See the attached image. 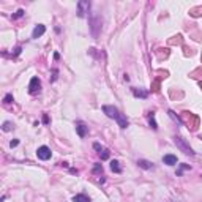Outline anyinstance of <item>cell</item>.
Masks as SVG:
<instances>
[{
	"label": "cell",
	"instance_id": "7a4b0ae2",
	"mask_svg": "<svg viewBox=\"0 0 202 202\" xmlns=\"http://www.w3.org/2000/svg\"><path fill=\"white\" fill-rule=\"evenodd\" d=\"M174 142H175V145H177V147H178L180 150H182L183 153H186V155H191V156H194V155H196V152H194V150L190 147V144H188L183 137L175 136V137H174Z\"/></svg>",
	"mask_w": 202,
	"mask_h": 202
},
{
	"label": "cell",
	"instance_id": "3957f363",
	"mask_svg": "<svg viewBox=\"0 0 202 202\" xmlns=\"http://www.w3.org/2000/svg\"><path fill=\"white\" fill-rule=\"evenodd\" d=\"M90 30H92L93 38H98L100 30H101V18L98 14H93L90 18Z\"/></svg>",
	"mask_w": 202,
	"mask_h": 202
},
{
	"label": "cell",
	"instance_id": "277c9868",
	"mask_svg": "<svg viewBox=\"0 0 202 202\" xmlns=\"http://www.w3.org/2000/svg\"><path fill=\"white\" fill-rule=\"evenodd\" d=\"M90 6H92V3L88 0H81V2H78V16L85 18L90 11Z\"/></svg>",
	"mask_w": 202,
	"mask_h": 202
},
{
	"label": "cell",
	"instance_id": "6da1fadb",
	"mask_svg": "<svg viewBox=\"0 0 202 202\" xmlns=\"http://www.w3.org/2000/svg\"><path fill=\"white\" fill-rule=\"evenodd\" d=\"M103 112L106 114L109 118H114V120L118 123V127H120V128L125 130V128L128 127V118H127V115L122 114L115 106H107V104H106V106H103Z\"/></svg>",
	"mask_w": 202,
	"mask_h": 202
},
{
	"label": "cell",
	"instance_id": "d6986e66",
	"mask_svg": "<svg viewBox=\"0 0 202 202\" xmlns=\"http://www.w3.org/2000/svg\"><path fill=\"white\" fill-rule=\"evenodd\" d=\"M3 103H5V104L13 103V95H11V93H6V95H5V98H3Z\"/></svg>",
	"mask_w": 202,
	"mask_h": 202
},
{
	"label": "cell",
	"instance_id": "52a82bcc",
	"mask_svg": "<svg viewBox=\"0 0 202 202\" xmlns=\"http://www.w3.org/2000/svg\"><path fill=\"white\" fill-rule=\"evenodd\" d=\"M40 88H41V82H40V79L35 76V78H32L30 79V84H29V92L32 93V95H35V93H38L40 92Z\"/></svg>",
	"mask_w": 202,
	"mask_h": 202
},
{
	"label": "cell",
	"instance_id": "cb8c5ba5",
	"mask_svg": "<svg viewBox=\"0 0 202 202\" xmlns=\"http://www.w3.org/2000/svg\"><path fill=\"white\" fill-rule=\"evenodd\" d=\"M43 123H44V125L49 123V117H47V114H43Z\"/></svg>",
	"mask_w": 202,
	"mask_h": 202
},
{
	"label": "cell",
	"instance_id": "603a6c76",
	"mask_svg": "<svg viewBox=\"0 0 202 202\" xmlns=\"http://www.w3.org/2000/svg\"><path fill=\"white\" fill-rule=\"evenodd\" d=\"M93 149H95V150H98V153L103 150V149H101V145H100L98 142H95V144H93Z\"/></svg>",
	"mask_w": 202,
	"mask_h": 202
},
{
	"label": "cell",
	"instance_id": "8fae6325",
	"mask_svg": "<svg viewBox=\"0 0 202 202\" xmlns=\"http://www.w3.org/2000/svg\"><path fill=\"white\" fill-rule=\"evenodd\" d=\"M111 171L115 172V174H120V172H122V166H120V163H118L117 159L111 161Z\"/></svg>",
	"mask_w": 202,
	"mask_h": 202
},
{
	"label": "cell",
	"instance_id": "44dd1931",
	"mask_svg": "<svg viewBox=\"0 0 202 202\" xmlns=\"http://www.w3.org/2000/svg\"><path fill=\"white\" fill-rule=\"evenodd\" d=\"M24 13H25L24 10H18V11L14 13V14H13V19H19V18H22V16H24Z\"/></svg>",
	"mask_w": 202,
	"mask_h": 202
},
{
	"label": "cell",
	"instance_id": "8992f818",
	"mask_svg": "<svg viewBox=\"0 0 202 202\" xmlns=\"http://www.w3.org/2000/svg\"><path fill=\"white\" fill-rule=\"evenodd\" d=\"M76 133H78L79 137H85L88 134V127L84 123V122H76Z\"/></svg>",
	"mask_w": 202,
	"mask_h": 202
},
{
	"label": "cell",
	"instance_id": "30bf717a",
	"mask_svg": "<svg viewBox=\"0 0 202 202\" xmlns=\"http://www.w3.org/2000/svg\"><path fill=\"white\" fill-rule=\"evenodd\" d=\"M137 164H139V168H141V169H145V171L153 169V163L147 161V159H139V161H137Z\"/></svg>",
	"mask_w": 202,
	"mask_h": 202
},
{
	"label": "cell",
	"instance_id": "e0dca14e",
	"mask_svg": "<svg viewBox=\"0 0 202 202\" xmlns=\"http://www.w3.org/2000/svg\"><path fill=\"white\" fill-rule=\"evenodd\" d=\"M168 114H169V117L172 118L174 122H177L178 125H183V122L180 120V117H178V115H175V112H174V111H168Z\"/></svg>",
	"mask_w": 202,
	"mask_h": 202
},
{
	"label": "cell",
	"instance_id": "ac0fdd59",
	"mask_svg": "<svg viewBox=\"0 0 202 202\" xmlns=\"http://www.w3.org/2000/svg\"><path fill=\"white\" fill-rule=\"evenodd\" d=\"M100 158H101V159H107V158H109V150H107V149H103V150L100 152Z\"/></svg>",
	"mask_w": 202,
	"mask_h": 202
},
{
	"label": "cell",
	"instance_id": "4fadbf2b",
	"mask_svg": "<svg viewBox=\"0 0 202 202\" xmlns=\"http://www.w3.org/2000/svg\"><path fill=\"white\" fill-rule=\"evenodd\" d=\"M133 95L136 96V98H147L149 93L144 92V90H137V88H133Z\"/></svg>",
	"mask_w": 202,
	"mask_h": 202
},
{
	"label": "cell",
	"instance_id": "7402d4cb",
	"mask_svg": "<svg viewBox=\"0 0 202 202\" xmlns=\"http://www.w3.org/2000/svg\"><path fill=\"white\" fill-rule=\"evenodd\" d=\"M18 145H19V141H18V139H14V141L10 142V147H11V149H13V147H18Z\"/></svg>",
	"mask_w": 202,
	"mask_h": 202
},
{
	"label": "cell",
	"instance_id": "5b68a950",
	"mask_svg": "<svg viewBox=\"0 0 202 202\" xmlns=\"http://www.w3.org/2000/svg\"><path fill=\"white\" fill-rule=\"evenodd\" d=\"M37 156L40 159H43V161H46V159H49L52 156V152L49 147H46V145H41V147L37 150Z\"/></svg>",
	"mask_w": 202,
	"mask_h": 202
},
{
	"label": "cell",
	"instance_id": "7c38bea8",
	"mask_svg": "<svg viewBox=\"0 0 202 202\" xmlns=\"http://www.w3.org/2000/svg\"><path fill=\"white\" fill-rule=\"evenodd\" d=\"M73 200L74 202H92L87 194H76V196L73 197Z\"/></svg>",
	"mask_w": 202,
	"mask_h": 202
},
{
	"label": "cell",
	"instance_id": "2e32d148",
	"mask_svg": "<svg viewBox=\"0 0 202 202\" xmlns=\"http://www.w3.org/2000/svg\"><path fill=\"white\" fill-rule=\"evenodd\" d=\"M93 174H95V175H103V164L96 163L93 166Z\"/></svg>",
	"mask_w": 202,
	"mask_h": 202
},
{
	"label": "cell",
	"instance_id": "5bb4252c",
	"mask_svg": "<svg viewBox=\"0 0 202 202\" xmlns=\"http://www.w3.org/2000/svg\"><path fill=\"white\" fill-rule=\"evenodd\" d=\"M149 123L153 130H158V123L155 122V114L153 112H149Z\"/></svg>",
	"mask_w": 202,
	"mask_h": 202
},
{
	"label": "cell",
	"instance_id": "ffe728a7",
	"mask_svg": "<svg viewBox=\"0 0 202 202\" xmlns=\"http://www.w3.org/2000/svg\"><path fill=\"white\" fill-rule=\"evenodd\" d=\"M2 130H3V131H11V130H13L11 122H5V123H3V127H2Z\"/></svg>",
	"mask_w": 202,
	"mask_h": 202
},
{
	"label": "cell",
	"instance_id": "d4e9b609",
	"mask_svg": "<svg viewBox=\"0 0 202 202\" xmlns=\"http://www.w3.org/2000/svg\"><path fill=\"white\" fill-rule=\"evenodd\" d=\"M21 52V47H16V49H14V55H18Z\"/></svg>",
	"mask_w": 202,
	"mask_h": 202
},
{
	"label": "cell",
	"instance_id": "ba28073f",
	"mask_svg": "<svg viewBox=\"0 0 202 202\" xmlns=\"http://www.w3.org/2000/svg\"><path fill=\"white\" fill-rule=\"evenodd\" d=\"M44 32H46V27H44L43 24H38V25L33 29V32H32V38L37 40V38H40V37H43Z\"/></svg>",
	"mask_w": 202,
	"mask_h": 202
},
{
	"label": "cell",
	"instance_id": "9c48e42d",
	"mask_svg": "<svg viewBox=\"0 0 202 202\" xmlns=\"http://www.w3.org/2000/svg\"><path fill=\"white\" fill-rule=\"evenodd\" d=\"M163 163L168 166H175L177 164V156L175 155H164L163 156Z\"/></svg>",
	"mask_w": 202,
	"mask_h": 202
},
{
	"label": "cell",
	"instance_id": "9a60e30c",
	"mask_svg": "<svg viewBox=\"0 0 202 202\" xmlns=\"http://www.w3.org/2000/svg\"><path fill=\"white\" fill-rule=\"evenodd\" d=\"M190 169H191V166H190V164H180V166H178V169H177V177H180L185 171H190Z\"/></svg>",
	"mask_w": 202,
	"mask_h": 202
}]
</instances>
